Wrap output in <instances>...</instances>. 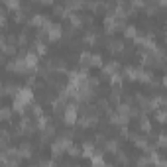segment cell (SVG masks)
I'll return each instance as SVG.
<instances>
[{"instance_id":"277c9868","label":"cell","mask_w":167,"mask_h":167,"mask_svg":"<svg viewBox=\"0 0 167 167\" xmlns=\"http://www.w3.org/2000/svg\"><path fill=\"white\" fill-rule=\"evenodd\" d=\"M10 116H12V110H10V108H2V120L4 122L10 120Z\"/></svg>"},{"instance_id":"8992f818","label":"cell","mask_w":167,"mask_h":167,"mask_svg":"<svg viewBox=\"0 0 167 167\" xmlns=\"http://www.w3.org/2000/svg\"><path fill=\"white\" fill-rule=\"evenodd\" d=\"M53 0H41V4H51Z\"/></svg>"},{"instance_id":"7a4b0ae2","label":"cell","mask_w":167,"mask_h":167,"mask_svg":"<svg viewBox=\"0 0 167 167\" xmlns=\"http://www.w3.org/2000/svg\"><path fill=\"white\" fill-rule=\"evenodd\" d=\"M71 24H73V28H81V26H83V20H81L77 14H71Z\"/></svg>"},{"instance_id":"5b68a950","label":"cell","mask_w":167,"mask_h":167,"mask_svg":"<svg viewBox=\"0 0 167 167\" xmlns=\"http://www.w3.org/2000/svg\"><path fill=\"white\" fill-rule=\"evenodd\" d=\"M124 34H126L128 37H134V35H136V28H132V26H130V28L124 30Z\"/></svg>"},{"instance_id":"52a82bcc","label":"cell","mask_w":167,"mask_h":167,"mask_svg":"<svg viewBox=\"0 0 167 167\" xmlns=\"http://www.w3.org/2000/svg\"><path fill=\"white\" fill-rule=\"evenodd\" d=\"M163 83H165V87H167V77H165V81H163Z\"/></svg>"},{"instance_id":"3957f363","label":"cell","mask_w":167,"mask_h":167,"mask_svg":"<svg viewBox=\"0 0 167 167\" xmlns=\"http://www.w3.org/2000/svg\"><path fill=\"white\" fill-rule=\"evenodd\" d=\"M90 65L100 67V65H102V59H100V55H93V57H90Z\"/></svg>"},{"instance_id":"6da1fadb","label":"cell","mask_w":167,"mask_h":167,"mask_svg":"<svg viewBox=\"0 0 167 167\" xmlns=\"http://www.w3.org/2000/svg\"><path fill=\"white\" fill-rule=\"evenodd\" d=\"M24 59H26V63H28V67H34L37 63V55H35V53H28Z\"/></svg>"}]
</instances>
